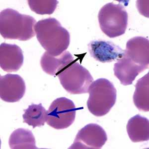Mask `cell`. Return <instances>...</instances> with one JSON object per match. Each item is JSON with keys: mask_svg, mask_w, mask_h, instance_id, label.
Masks as SVG:
<instances>
[{"mask_svg": "<svg viewBox=\"0 0 149 149\" xmlns=\"http://www.w3.org/2000/svg\"><path fill=\"white\" fill-rule=\"evenodd\" d=\"M24 113L22 115L24 123L31 126L33 128L41 127L47 122L48 111L43 107L41 103L39 104H32L29 105L28 109L24 110Z\"/></svg>", "mask_w": 149, "mask_h": 149, "instance_id": "17", "label": "cell"}, {"mask_svg": "<svg viewBox=\"0 0 149 149\" xmlns=\"http://www.w3.org/2000/svg\"><path fill=\"white\" fill-rule=\"evenodd\" d=\"M127 133L133 142H144L149 139V121L140 115L129 119L127 125Z\"/></svg>", "mask_w": 149, "mask_h": 149, "instance_id": "14", "label": "cell"}, {"mask_svg": "<svg viewBox=\"0 0 149 149\" xmlns=\"http://www.w3.org/2000/svg\"><path fill=\"white\" fill-rule=\"evenodd\" d=\"M88 49L92 57L103 63L118 61L124 54V50L108 41H92L88 44Z\"/></svg>", "mask_w": 149, "mask_h": 149, "instance_id": "9", "label": "cell"}, {"mask_svg": "<svg viewBox=\"0 0 149 149\" xmlns=\"http://www.w3.org/2000/svg\"><path fill=\"white\" fill-rule=\"evenodd\" d=\"M77 109L69 99L65 97L57 98L48 110L47 123L54 129H66L74 122Z\"/></svg>", "mask_w": 149, "mask_h": 149, "instance_id": "6", "label": "cell"}, {"mask_svg": "<svg viewBox=\"0 0 149 149\" xmlns=\"http://www.w3.org/2000/svg\"><path fill=\"white\" fill-rule=\"evenodd\" d=\"M107 140V133L97 124H88L77 134L69 149H101Z\"/></svg>", "mask_w": 149, "mask_h": 149, "instance_id": "7", "label": "cell"}, {"mask_svg": "<svg viewBox=\"0 0 149 149\" xmlns=\"http://www.w3.org/2000/svg\"><path fill=\"white\" fill-rule=\"evenodd\" d=\"M30 9L38 15H51L56 10L58 1L56 0H29Z\"/></svg>", "mask_w": 149, "mask_h": 149, "instance_id": "18", "label": "cell"}, {"mask_svg": "<svg viewBox=\"0 0 149 149\" xmlns=\"http://www.w3.org/2000/svg\"><path fill=\"white\" fill-rule=\"evenodd\" d=\"M146 69L143 66L134 63L124 54L114 66V75L124 86L132 85L136 77Z\"/></svg>", "mask_w": 149, "mask_h": 149, "instance_id": "12", "label": "cell"}, {"mask_svg": "<svg viewBox=\"0 0 149 149\" xmlns=\"http://www.w3.org/2000/svg\"><path fill=\"white\" fill-rule=\"evenodd\" d=\"M36 21L30 15L14 9H6L0 13V33L6 39L27 41L36 36Z\"/></svg>", "mask_w": 149, "mask_h": 149, "instance_id": "2", "label": "cell"}, {"mask_svg": "<svg viewBox=\"0 0 149 149\" xmlns=\"http://www.w3.org/2000/svg\"><path fill=\"white\" fill-rule=\"evenodd\" d=\"M133 95L134 104L140 111H149V73L138 80Z\"/></svg>", "mask_w": 149, "mask_h": 149, "instance_id": "16", "label": "cell"}, {"mask_svg": "<svg viewBox=\"0 0 149 149\" xmlns=\"http://www.w3.org/2000/svg\"><path fill=\"white\" fill-rule=\"evenodd\" d=\"M22 50L15 44L3 43L0 45V66L7 72H17L24 63Z\"/></svg>", "mask_w": 149, "mask_h": 149, "instance_id": "10", "label": "cell"}, {"mask_svg": "<svg viewBox=\"0 0 149 149\" xmlns=\"http://www.w3.org/2000/svg\"><path fill=\"white\" fill-rule=\"evenodd\" d=\"M23 78L18 74H7L0 77V97L7 102L19 101L26 93Z\"/></svg>", "mask_w": 149, "mask_h": 149, "instance_id": "8", "label": "cell"}, {"mask_svg": "<svg viewBox=\"0 0 149 149\" xmlns=\"http://www.w3.org/2000/svg\"><path fill=\"white\" fill-rule=\"evenodd\" d=\"M34 29L37 40L49 54L59 56L68 49L69 32L56 19L49 17L39 20Z\"/></svg>", "mask_w": 149, "mask_h": 149, "instance_id": "1", "label": "cell"}, {"mask_svg": "<svg viewBox=\"0 0 149 149\" xmlns=\"http://www.w3.org/2000/svg\"><path fill=\"white\" fill-rule=\"evenodd\" d=\"M124 55L134 63L148 69L149 64V39L141 36L129 39L126 43Z\"/></svg>", "mask_w": 149, "mask_h": 149, "instance_id": "11", "label": "cell"}, {"mask_svg": "<svg viewBox=\"0 0 149 149\" xmlns=\"http://www.w3.org/2000/svg\"><path fill=\"white\" fill-rule=\"evenodd\" d=\"M57 76L65 90L72 95L88 93L93 81L90 72L75 61L66 67Z\"/></svg>", "mask_w": 149, "mask_h": 149, "instance_id": "5", "label": "cell"}, {"mask_svg": "<svg viewBox=\"0 0 149 149\" xmlns=\"http://www.w3.org/2000/svg\"><path fill=\"white\" fill-rule=\"evenodd\" d=\"M74 61V58L69 51H64L58 56H52L46 51L41 58L40 65L44 72L56 76Z\"/></svg>", "mask_w": 149, "mask_h": 149, "instance_id": "13", "label": "cell"}, {"mask_svg": "<svg viewBox=\"0 0 149 149\" xmlns=\"http://www.w3.org/2000/svg\"><path fill=\"white\" fill-rule=\"evenodd\" d=\"M128 15L121 4L109 3L102 7L98 13L100 26L102 32L110 38H115L125 33Z\"/></svg>", "mask_w": 149, "mask_h": 149, "instance_id": "4", "label": "cell"}, {"mask_svg": "<svg viewBox=\"0 0 149 149\" xmlns=\"http://www.w3.org/2000/svg\"><path fill=\"white\" fill-rule=\"evenodd\" d=\"M87 107L89 111L96 116L108 113L116 101L117 91L113 84L104 78L95 80L88 88Z\"/></svg>", "mask_w": 149, "mask_h": 149, "instance_id": "3", "label": "cell"}, {"mask_svg": "<svg viewBox=\"0 0 149 149\" xmlns=\"http://www.w3.org/2000/svg\"><path fill=\"white\" fill-rule=\"evenodd\" d=\"M32 132L29 129L19 128L12 133L9 138L10 149H38Z\"/></svg>", "mask_w": 149, "mask_h": 149, "instance_id": "15", "label": "cell"}]
</instances>
